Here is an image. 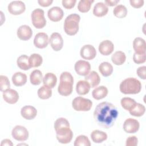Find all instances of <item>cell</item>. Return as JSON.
Here are the masks:
<instances>
[{"instance_id":"cell-1","label":"cell","mask_w":146,"mask_h":146,"mask_svg":"<svg viewBox=\"0 0 146 146\" xmlns=\"http://www.w3.org/2000/svg\"><path fill=\"white\" fill-rule=\"evenodd\" d=\"M117 116L118 111L116 107L107 102L98 104L94 112L96 123L104 128H109L113 126Z\"/></svg>"},{"instance_id":"cell-48","label":"cell","mask_w":146,"mask_h":146,"mask_svg":"<svg viewBox=\"0 0 146 146\" xmlns=\"http://www.w3.org/2000/svg\"><path fill=\"white\" fill-rule=\"evenodd\" d=\"M13 145V144L12 143L11 141L9 139H4L2 141V143L1 144V146H3V145H7V146H12Z\"/></svg>"},{"instance_id":"cell-28","label":"cell","mask_w":146,"mask_h":146,"mask_svg":"<svg viewBox=\"0 0 146 146\" xmlns=\"http://www.w3.org/2000/svg\"><path fill=\"white\" fill-rule=\"evenodd\" d=\"M99 71L101 74L105 77L109 76L113 72L112 66L107 62H102L99 66Z\"/></svg>"},{"instance_id":"cell-46","label":"cell","mask_w":146,"mask_h":146,"mask_svg":"<svg viewBox=\"0 0 146 146\" xmlns=\"http://www.w3.org/2000/svg\"><path fill=\"white\" fill-rule=\"evenodd\" d=\"M52 0H39L38 1V3L40 6L43 7H48L52 3Z\"/></svg>"},{"instance_id":"cell-23","label":"cell","mask_w":146,"mask_h":146,"mask_svg":"<svg viewBox=\"0 0 146 146\" xmlns=\"http://www.w3.org/2000/svg\"><path fill=\"white\" fill-rule=\"evenodd\" d=\"M56 82L57 78L56 75L51 72H48L45 74L43 79V83L44 86L50 88H54L56 84Z\"/></svg>"},{"instance_id":"cell-45","label":"cell","mask_w":146,"mask_h":146,"mask_svg":"<svg viewBox=\"0 0 146 146\" xmlns=\"http://www.w3.org/2000/svg\"><path fill=\"white\" fill-rule=\"evenodd\" d=\"M129 2L133 7L137 9L142 7L144 2L143 0H130Z\"/></svg>"},{"instance_id":"cell-17","label":"cell","mask_w":146,"mask_h":146,"mask_svg":"<svg viewBox=\"0 0 146 146\" xmlns=\"http://www.w3.org/2000/svg\"><path fill=\"white\" fill-rule=\"evenodd\" d=\"M33 35V31L29 26L22 25L17 30V36L22 40L30 39Z\"/></svg>"},{"instance_id":"cell-19","label":"cell","mask_w":146,"mask_h":146,"mask_svg":"<svg viewBox=\"0 0 146 146\" xmlns=\"http://www.w3.org/2000/svg\"><path fill=\"white\" fill-rule=\"evenodd\" d=\"M21 113L22 116L25 119L32 120L36 116L37 111L33 106H26L22 108Z\"/></svg>"},{"instance_id":"cell-9","label":"cell","mask_w":146,"mask_h":146,"mask_svg":"<svg viewBox=\"0 0 146 146\" xmlns=\"http://www.w3.org/2000/svg\"><path fill=\"white\" fill-rule=\"evenodd\" d=\"M8 11L13 15H19L23 13L26 9L25 3L21 1L11 2L8 5Z\"/></svg>"},{"instance_id":"cell-29","label":"cell","mask_w":146,"mask_h":146,"mask_svg":"<svg viewBox=\"0 0 146 146\" xmlns=\"http://www.w3.org/2000/svg\"><path fill=\"white\" fill-rule=\"evenodd\" d=\"M18 66L23 70H28L31 67L29 63V57L26 55H22L17 59Z\"/></svg>"},{"instance_id":"cell-39","label":"cell","mask_w":146,"mask_h":146,"mask_svg":"<svg viewBox=\"0 0 146 146\" xmlns=\"http://www.w3.org/2000/svg\"><path fill=\"white\" fill-rule=\"evenodd\" d=\"M74 145L75 146H90L91 143L86 136L79 135L76 138Z\"/></svg>"},{"instance_id":"cell-38","label":"cell","mask_w":146,"mask_h":146,"mask_svg":"<svg viewBox=\"0 0 146 146\" xmlns=\"http://www.w3.org/2000/svg\"><path fill=\"white\" fill-rule=\"evenodd\" d=\"M64 128H70L68 121L64 117L58 118L54 123V129L55 131Z\"/></svg>"},{"instance_id":"cell-16","label":"cell","mask_w":146,"mask_h":146,"mask_svg":"<svg viewBox=\"0 0 146 146\" xmlns=\"http://www.w3.org/2000/svg\"><path fill=\"white\" fill-rule=\"evenodd\" d=\"M48 18L53 22H58L60 21L64 15L62 9L58 6L52 7L47 12Z\"/></svg>"},{"instance_id":"cell-43","label":"cell","mask_w":146,"mask_h":146,"mask_svg":"<svg viewBox=\"0 0 146 146\" xmlns=\"http://www.w3.org/2000/svg\"><path fill=\"white\" fill-rule=\"evenodd\" d=\"M76 2V0H63L62 3L64 8L67 9H71L74 7Z\"/></svg>"},{"instance_id":"cell-10","label":"cell","mask_w":146,"mask_h":146,"mask_svg":"<svg viewBox=\"0 0 146 146\" xmlns=\"http://www.w3.org/2000/svg\"><path fill=\"white\" fill-rule=\"evenodd\" d=\"M75 70L76 73L81 76H86L91 70V65L86 60H79L75 64Z\"/></svg>"},{"instance_id":"cell-15","label":"cell","mask_w":146,"mask_h":146,"mask_svg":"<svg viewBox=\"0 0 146 146\" xmlns=\"http://www.w3.org/2000/svg\"><path fill=\"white\" fill-rule=\"evenodd\" d=\"M3 98L6 102L13 104L18 102L19 99V95L15 90L9 88L3 92Z\"/></svg>"},{"instance_id":"cell-41","label":"cell","mask_w":146,"mask_h":146,"mask_svg":"<svg viewBox=\"0 0 146 146\" xmlns=\"http://www.w3.org/2000/svg\"><path fill=\"white\" fill-rule=\"evenodd\" d=\"M133 62L136 64H141L145 62V54H139L136 53L133 54Z\"/></svg>"},{"instance_id":"cell-31","label":"cell","mask_w":146,"mask_h":146,"mask_svg":"<svg viewBox=\"0 0 146 146\" xmlns=\"http://www.w3.org/2000/svg\"><path fill=\"white\" fill-rule=\"evenodd\" d=\"M42 73L39 70H35L31 73L30 75V82L33 85H39L42 80Z\"/></svg>"},{"instance_id":"cell-20","label":"cell","mask_w":146,"mask_h":146,"mask_svg":"<svg viewBox=\"0 0 146 146\" xmlns=\"http://www.w3.org/2000/svg\"><path fill=\"white\" fill-rule=\"evenodd\" d=\"M133 48L136 54H145L146 43L145 40L142 38H136L133 42Z\"/></svg>"},{"instance_id":"cell-18","label":"cell","mask_w":146,"mask_h":146,"mask_svg":"<svg viewBox=\"0 0 146 146\" xmlns=\"http://www.w3.org/2000/svg\"><path fill=\"white\" fill-rule=\"evenodd\" d=\"M114 50L113 43L109 40L102 41L99 46V51L103 55H108L111 54Z\"/></svg>"},{"instance_id":"cell-34","label":"cell","mask_w":146,"mask_h":146,"mask_svg":"<svg viewBox=\"0 0 146 146\" xmlns=\"http://www.w3.org/2000/svg\"><path fill=\"white\" fill-rule=\"evenodd\" d=\"M42 57L38 54H33L29 57V63L31 67H38L42 63Z\"/></svg>"},{"instance_id":"cell-3","label":"cell","mask_w":146,"mask_h":146,"mask_svg":"<svg viewBox=\"0 0 146 146\" xmlns=\"http://www.w3.org/2000/svg\"><path fill=\"white\" fill-rule=\"evenodd\" d=\"M141 89L140 82L133 78H127L120 84V90L124 94H136L140 92Z\"/></svg>"},{"instance_id":"cell-33","label":"cell","mask_w":146,"mask_h":146,"mask_svg":"<svg viewBox=\"0 0 146 146\" xmlns=\"http://www.w3.org/2000/svg\"><path fill=\"white\" fill-rule=\"evenodd\" d=\"M94 2L93 0H80L78 5V9L81 13H87L91 8V4Z\"/></svg>"},{"instance_id":"cell-8","label":"cell","mask_w":146,"mask_h":146,"mask_svg":"<svg viewBox=\"0 0 146 146\" xmlns=\"http://www.w3.org/2000/svg\"><path fill=\"white\" fill-rule=\"evenodd\" d=\"M11 135L14 139L20 141H26L29 137L27 129L22 125H16L14 127L12 130Z\"/></svg>"},{"instance_id":"cell-6","label":"cell","mask_w":146,"mask_h":146,"mask_svg":"<svg viewBox=\"0 0 146 146\" xmlns=\"http://www.w3.org/2000/svg\"><path fill=\"white\" fill-rule=\"evenodd\" d=\"M32 23L36 29H42L46 26V20L44 15V11L40 9H36L33 11L31 15Z\"/></svg>"},{"instance_id":"cell-26","label":"cell","mask_w":146,"mask_h":146,"mask_svg":"<svg viewBox=\"0 0 146 146\" xmlns=\"http://www.w3.org/2000/svg\"><path fill=\"white\" fill-rule=\"evenodd\" d=\"M108 94V90L104 86H101L95 88L92 92L93 98L96 100H100L105 98Z\"/></svg>"},{"instance_id":"cell-32","label":"cell","mask_w":146,"mask_h":146,"mask_svg":"<svg viewBox=\"0 0 146 146\" xmlns=\"http://www.w3.org/2000/svg\"><path fill=\"white\" fill-rule=\"evenodd\" d=\"M145 111V108L144 105L136 103L135 106L129 111V113L134 116L140 117L143 116Z\"/></svg>"},{"instance_id":"cell-40","label":"cell","mask_w":146,"mask_h":146,"mask_svg":"<svg viewBox=\"0 0 146 146\" xmlns=\"http://www.w3.org/2000/svg\"><path fill=\"white\" fill-rule=\"evenodd\" d=\"M10 84L7 77L5 75H1L0 76L1 91L3 92L6 90L10 88Z\"/></svg>"},{"instance_id":"cell-12","label":"cell","mask_w":146,"mask_h":146,"mask_svg":"<svg viewBox=\"0 0 146 146\" xmlns=\"http://www.w3.org/2000/svg\"><path fill=\"white\" fill-rule=\"evenodd\" d=\"M80 54L84 59L92 60L96 56V51L93 46L86 44L81 48Z\"/></svg>"},{"instance_id":"cell-47","label":"cell","mask_w":146,"mask_h":146,"mask_svg":"<svg viewBox=\"0 0 146 146\" xmlns=\"http://www.w3.org/2000/svg\"><path fill=\"white\" fill-rule=\"evenodd\" d=\"M119 0H107L105 1V4L109 6H113L119 2Z\"/></svg>"},{"instance_id":"cell-27","label":"cell","mask_w":146,"mask_h":146,"mask_svg":"<svg viewBox=\"0 0 146 146\" xmlns=\"http://www.w3.org/2000/svg\"><path fill=\"white\" fill-rule=\"evenodd\" d=\"M91 137L94 143H100L107 139V135L103 131L94 130L91 133Z\"/></svg>"},{"instance_id":"cell-21","label":"cell","mask_w":146,"mask_h":146,"mask_svg":"<svg viewBox=\"0 0 146 146\" xmlns=\"http://www.w3.org/2000/svg\"><path fill=\"white\" fill-rule=\"evenodd\" d=\"M108 11L107 6L103 2H98L93 9V14L98 17H102L106 15Z\"/></svg>"},{"instance_id":"cell-30","label":"cell","mask_w":146,"mask_h":146,"mask_svg":"<svg viewBox=\"0 0 146 146\" xmlns=\"http://www.w3.org/2000/svg\"><path fill=\"white\" fill-rule=\"evenodd\" d=\"M126 59V56L124 52L121 51L115 52L111 56L112 62L117 66L123 64Z\"/></svg>"},{"instance_id":"cell-2","label":"cell","mask_w":146,"mask_h":146,"mask_svg":"<svg viewBox=\"0 0 146 146\" xmlns=\"http://www.w3.org/2000/svg\"><path fill=\"white\" fill-rule=\"evenodd\" d=\"M74 78L72 75L67 71L63 72L60 76V83L58 91L60 95L64 96L70 95L73 89Z\"/></svg>"},{"instance_id":"cell-24","label":"cell","mask_w":146,"mask_h":146,"mask_svg":"<svg viewBox=\"0 0 146 146\" xmlns=\"http://www.w3.org/2000/svg\"><path fill=\"white\" fill-rule=\"evenodd\" d=\"M12 81L15 86H23L27 82V76L21 72H17L13 75Z\"/></svg>"},{"instance_id":"cell-35","label":"cell","mask_w":146,"mask_h":146,"mask_svg":"<svg viewBox=\"0 0 146 146\" xmlns=\"http://www.w3.org/2000/svg\"><path fill=\"white\" fill-rule=\"evenodd\" d=\"M113 13L116 17L123 18L126 17L127 14V9L125 6L123 5H119L113 9Z\"/></svg>"},{"instance_id":"cell-13","label":"cell","mask_w":146,"mask_h":146,"mask_svg":"<svg viewBox=\"0 0 146 146\" xmlns=\"http://www.w3.org/2000/svg\"><path fill=\"white\" fill-rule=\"evenodd\" d=\"M49 42L52 49L56 51L60 50L63 46V38L61 35L58 33H54L51 34Z\"/></svg>"},{"instance_id":"cell-22","label":"cell","mask_w":146,"mask_h":146,"mask_svg":"<svg viewBox=\"0 0 146 146\" xmlns=\"http://www.w3.org/2000/svg\"><path fill=\"white\" fill-rule=\"evenodd\" d=\"M85 80L87 81L91 88L96 87L100 82V78L98 74L95 71H92L89 74L87 75L85 78Z\"/></svg>"},{"instance_id":"cell-4","label":"cell","mask_w":146,"mask_h":146,"mask_svg":"<svg viewBox=\"0 0 146 146\" xmlns=\"http://www.w3.org/2000/svg\"><path fill=\"white\" fill-rule=\"evenodd\" d=\"M80 19L78 14H71L68 15L64 21V29L68 35H75L79 30V23Z\"/></svg>"},{"instance_id":"cell-36","label":"cell","mask_w":146,"mask_h":146,"mask_svg":"<svg viewBox=\"0 0 146 146\" xmlns=\"http://www.w3.org/2000/svg\"><path fill=\"white\" fill-rule=\"evenodd\" d=\"M38 97L41 99H47L52 95V91L51 88L43 86L38 90Z\"/></svg>"},{"instance_id":"cell-5","label":"cell","mask_w":146,"mask_h":146,"mask_svg":"<svg viewBox=\"0 0 146 146\" xmlns=\"http://www.w3.org/2000/svg\"><path fill=\"white\" fill-rule=\"evenodd\" d=\"M92 102L91 100L81 96L75 98L72 102V106L75 111H88L92 107Z\"/></svg>"},{"instance_id":"cell-7","label":"cell","mask_w":146,"mask_h":146,"mask_svg":"<svg viewBox=\"0 0 146 146\" xmlns=\"http://www.w3.org/2000/svg\"><path fill=\"white\" fill-rule=\"evenodd\" d=\"M56 139L62 144L69 143L73 137V132L70 128H64L56 131Z\"/></svg>"},{"instance_id":"cell-44","label":"cell","mask_w":146,"mask_h":146,"mask_svg":"<svg viewBox=\"0 0 146 146\" xmlns=\"http://www.w3.org/2000/svg\"><path fill=\"white\" fill-rule=\"evenodd\" d=\"M146 67L141 66L137 69V75L142 79L145 80L146 79Z\"/></svg>"},{"instance_id":"cell-11","label":"cell","mask_w":146,"mask_h":146,"mask_svg":"<svg viewBox=\"0 0 146 146\" xmlns=\"http://www.w3.org/2000/svg\"><path fill=\"white\" fill-rule=\"evenodd\" d=\"M139 122L137 120L132 118L126 119L123 124V129L124 131L128 133L136 132L139 130Z\"/></svg>"},{"instance_id":"cell-25","label":"cell","mask_w":146,"mask_h":146,"mask_svg":"<svg viewBox=\"0 0 146 146\" xmlns=\"http://www.w3.org/2000/svg\"><path fill=\"white\" fill-rule=\"evenodd\" d=\"M89 83L86 80H79L76 86V92L80 95H84L88 94L90 90Z\"/></svg>"},{"instance_id":"cell-14","label":"cell","mask_w":146,"mask_h":146,"mask_svg":"<svg viewBox=\"0 0 146 146\" xmlns=\"http://www.w3.org/2000/svg\"><path fill=\"white\" fill-rule=\"evenodd\" d=\"M48 44V36L44 33H39L35 36L34 39V44L39 48H44Z\"/></svg>"},{"instance_id":"cell-42","label":"cell","mask_w":146,"mask_h":146,"mask_svg":"<svg viewBox=\"0 0 146 146\" xmlns=\"http://www.w3.org/2000/svg\"><path fill=\"white\" fill-rule=\"evenodd\" d=\"M138 143V139L135 136H131L128 137L126 140L125 145L127 146H135Z\"/></svg>"},{"instance_id":"cell-37","label":"cell","mask_w":146,"mask_h":146,"mask_svg":"<svg viewBox=\"0 0 146 146\" xmlns=\"http://www.w3.org/2000/svg\"><path fill=\"white\" fill-rule=\"evenodd\" d=\"M121 105L122 107L127 111L131 110L136 104V101L131 98H123L121 99Z\"/></svg>"}]
</instances>
